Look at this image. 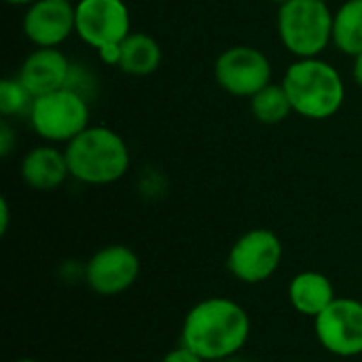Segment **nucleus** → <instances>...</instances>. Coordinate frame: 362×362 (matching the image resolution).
Masks as SVG:
<instances>
[{"label": "nucleus", "mask_w": 362, "mask_h": 362, "mask_svg": "<svg viewBox=\"0 0 362 362\" xmlns=\"http://www.w3.org/2000/svg\"><path fill=\"white\" fill-rule=\"evenodd\" d=\"M248 312L229 297H208L195 303L182 322L180 344L206 362L240 356L250 339Z\"/></svg>", "instance_id": "obj_1"}, {"label": "nucleus", "mask_w": 362, "mask_h": 362, "mask_svg": "<svg viewBox=\"0 0 362 362\" xmlns=\"http://www.w3.org/2000/svg\"><path fill=\"white\" fill-rule=\"evenodd\" d=\"M70 178L87 187H106L119 182L132 165L125 138L106 125H89L66 144Z\"/></svg>", "instance_id": "obj_2"}, {"label": "nucleus", "mask_w": 362, "mask_h": 362, "mask_svg": "<svg viewBox=\"0 0 362 362\" xmlns=\"http://www.w3.org/2000/svg\"><path fill=\"white\" fill-rule=\"evenodd\" d=\"M280 83L288 93L293 112L310 121L335 117L346 102L341 72L322 57L295 59Z\"/></svg>", "instance_id": "obj_3"}, {"label": "nucleus", "mask_w": 362, "mask_h": 362, "mask_svg": "<svg viewBox=\"0 0 362 362\" xmlns=\"http://www.w3.org/2000/svg\"><path fill=\"white\" fill-rule=\"evenodd\" d=\"M333 13L325 0H288L278 6L276 30L282 47L295 57H322L333 45Z\"/></svg>", "instance_id": "obj_4"}, {"label": "nucleus", "mask_w": 362, "mask_h": 362, "mask_svg": "<svg viewBox=\"0 0 362 362\" xmlns=\"http://www.w3.org/2000/svg\"><path fill=\"white\" fill-rule=\"evenodd\" d=\"M28 121L42 142L68 144L91 125L89 100L70 87H62L34 98Z\"/></svg>", "instance_id": "obj_5"}, {"label": "nucleus", "mask_w": 362, "mask_h": 362, "mask_svg": "<svg viewBox=\"0 0 362 362\" xmlns=\"http://www.w3.org/2000/svg\"><path fill=\"white\" fill-rule=\"evenodd\" d=\"M216 85L233 95L250 100L263 87L274 83V66L265 51L252 45H233L218 53L214 59Z\"/></svg>", "instance_id": "obj_6"}, {"label": "nucleus", "mask_w": 362, "mask_h": 362, "mask_svg": "<svg viewBox=\"0 0 362 362\" xmlns=\"http://www.w3.org/2000/svg\"><path fill=\"white\" fill-rule=\"evenodd\" d=\"M284 246L278 233L265 227L248 229L229 248L227 269L244 284L267 282L280 267Z\"/></svg>", "instance_id": "obj_7"}, {"label": "nucleus", "mask_w": 362, "mask_h": 362, "mask_svg": "<svg viewBox=\"0 0 362 362\" xmlns=\"http://www.w3.org/2000/svg\"><path fill=\"white\" fill-rule=\"evenodd\" d=\"M132 32V13L125 0H78L74 4V34L93 51L121 45Z\"/></svg>", "instance_id": "obj_8"}, {"label": "nucleus", "mask_w": 362, "mask_h": 362, "mask_svg": "<svg viewBox=\"0 0 362 362\" xmlns=\"http://www.w3.org/2000/svg\"><path fill=\"white\" fill-rule=\"evenodd\" d=\"M314 333L325 352L337 358H356L362 354V301L337 297L322 314L314 318Z\"/></svg>", "instance_id": "obj_9"}, {"label": "nucleus", "mask_w": 362, "mask_h": 362, "mask_svg": "<svg viewBox=\"0 0 362 362\" xmlns=\"http://www.w3.org/2000/svg\"><path fill=\"white\" fill-rule=\"evenodd\" d=\"M140 276V257L125 244H108L95 250L83 267V280L100 297H117L129 291Z\"/></svg>", "instance_id": "obj_10"}, {"label": "nucleus", "mask_w": 362, "mask_h": 362, "mask_svg": "<svg viewBox=\"0 0 362 362\" xmlns=\"http://www.w3.org/2000/svg\"><path fill=\"white\" fill-rule=\"evenodd\" d=\"M21 30L34 47H59L74 34V4L66 0H36L25 6Z\"/></svg>", "instance_id": "obj_11"}, {"label": "nucleus", "mask_w": 362, "mask_h": 362, "mask_svg": "<svg viewBox=\"0 0 362 362\" xmlns=\"http://www.w3.org/2000/svg\"><path fill=\"white\" fill-rule=\"evenodd\" d=\"M70 70L72 62L59 47H34V51L21 62L17 78L34 98H38L66 87Z\"/></svg>", "instance_id": "obj_12"}, {"label": "nucleus", "mask_w": 362, "mask_h": 362, "mask_svg": "<svg viewBox=\"0 0 362 362\" xmlns=\"http://www.w3.org/2000/svg\"><path fill=\"white\" fill-rule=\"evenodd\" d=\"M19 174L21 180L34 191L47 193L59 189L70 178L66 151L57 148V144L42 142L21 157Z\"/></svg>", "instance_id": "obj_13"}, {"label": "nucleus", "mask_w": 362, "mask_h": 362, "mask_svg": "<svg viewBox=\"0 0 362 362\" xmlns=\"http://www.w3.org/2000/svg\"><path fill=\"white\" fill-rule=\"evenodd\" d=\"M337 299L335 286L322 272H299L288 282V301L295 312L316 318Z\"/></svg>", "instance_id": "obj_14"}, {"label": "nucleus", "mask_w": 362, "mask_h": 362, "mask_svg": "<svg viewBox=\"0 0 362 362\" xmlns=\"http://www.w3.org/2000/svg\"><path fill=\"white\" fill-rule=\"evenodd\" d=\"M163 59L161 45L146 32H132L123 42H121V62L119 70L142 78L151 76L159 70Z\"/></svg>", "instance_id": "obj_15"}, {"label": "nucleus", "mask_w": 362, "mask_h": 362, "mask_svg": "<svg viewBox=\"0 0 362 362\" xmlns=\"http://www.w3.org/2000/svg\"><path fill=\"white\" fill-rule=\"evenodd\" d=\"M333 45L352 59L362 55V0H344L333 13Z\"/></svg>", "instance_id": "obj_16"}, {"label": "nucleus", "mask_w": 362, "mask_h": 362, "mask_svg": "<svg viewBox=\"0 0 362 362\" xmlns=\"http://www.w3.org/2000/svg\"><path fill=\"white\" fill-rule=\"evenodd\" d=\"M248 106L252 117L263 125H280L291 115H295L282 83H269L267 87H263L248 100Z\"/></svg>", "instance_id": "obj_17"}, {"label": "nucleus", "mask_w": 362, "mask_h": 362, "mask_svg": "<svg viewBox=\"0 0 362 362\" xmlns=\"http://www.w3.org/2000/svg\"><path fill=\"white\" fill-rule=\"evenodd\" d=\"M34 104V95L17 76H4L0 81V115L2 119L21 117L30 112Z\"/></svg>", "instance_id": "obj_18"}, {"label": "nucleus", "mask_w": 362, "mask_h": 362, "mask_svg": "<svg viewBox=\"0 0 362 362\" xmlns=\"http://www.w3.org/2000/svg\"><path fill=\"white\" fill-rule=\"evenodd\" d=\"M70 89L78 91L81 95H85L87 100H91L95 87H98V81L93 76V72L83 66V64H72V70H70V78H68V85Z\"/></svg>", "instance_id": "obj_19"}, {"label": "nucleus", "mask_w": 362, "mask_h": 362, "mask_svg": "<svg viewBox=\"0 0 362 362\" xmlns=\"http://www.w3.org/2000/svg\"><path fill=\"white\" fill-rule=\"evenodd\" d=\"M15 146H17V134L11 127L8 119H2L0 121V155L2 157H8Z\"/></svg>", "instance_id": "obj_20"}, {"label": "nucleus", "mask_w": 362, "mask_h": 362, "mask_svg": "<svg viewBox=\"0 0 362 362\" xmlns=\"http://www.w3.org/2000/svg\"><path fill=\"white\" fill-rule=\"evenodd\" d=\"M161 362H206L202 356H197L193 350H189L187 346H178V348H174V350H170Z\"/></svg>", "instance_id": "obj_21"}, {"label": "nucleus", "mask_w": 362, "mask_h": 362, "mask_svg": "<svg viewBox=\"0 0 362 362\" xmlns=\"http://www.w3.org/2000/svg\"><path fill=\"white\" fill-rule=\"evenodd\" d=\"M8 221H11V208L6 197L0 199V235H4L8 231Z\"/></svg>", "instance_id": "obj_22"}, {"label": "nucleus", "mask_w": 362, "mask_h": 362, "mask_svg": "<svg viewBox=\"0 0 362 362\" xmlns=\"http://www.w3.org/2000/svg\"><path fill=\"white\" fill-rule=\"evenodd\" d=\"M352 78H354V83L362 89V55L354 57V64H352Z\"/></svg>", "instance_id": "obj_23"}, {"label": "nucleus", "mask_w": 362, "mask_h": 362, "mask_svg": "<svg viewBox=\"0 0 362 362\" xmlns=\"http://www.w3.org/2000/svg\"><path fill=\"white\" fill-rule=\"evenodd\" d=\"M4 2L11 4V6H23V8H25V6H30L32 2H36V0H4Z\"/></svg>", "instance_id": "obj_24"}, {"label": "nucleus", "mask_w": 362, "mask_h": 362, "mask_svg": "<svg viewBox=\"0 0 362 362\" xmlns=\"http://www.w3.org/2000/svg\"><path fill=\"white\" fill-rule=\"evenodd\" d=\"M218 362H248V361H244V358H240V356H233V358H225V361H218Z\"/></svg>", "instance_id": "obj_25"}, {"label": "nucleus", "mask_w": 362, "mask_h": 362, "mask_svg": "<svg viewBox=\"0 0 362 362\" xmlns=\"http://www.w3.org/2000/svg\"><path fill=\"white\" fill-rule=\"evenodd\" d=\"M13 362H38V361H34V358H17V361H13Z\"/></svg>", "instance_id": "obj_26"}, {"label": "nucleus", "mask_w": 362, "mask_h": 362, "mask_svg": "<svg viewBox=\"0 0 362 362\" xmlns=\"http://www.w3.org/2000/svg\"><path fill=\"white\" fill-rule=\"evenodd\" d=\"M269 2H274V4H278V6H280V4H284V2H288V0H269Z\"/></svg>", "instance_id": "obj_27"}, {"label": "nucleus", "mask_w": 362, "mask_h": 362, "mask_svg": "<svg viewBox=\"0 0 362 362\" xmlns=\"http://www.w3.org/2000/svg\"><path fill=\"white\" fill-rule=\"evenodd\" d=\"M66 2H72V4H76V2H78V0H66Z\"/></svg>", "instance_id": "obj_28"}, {"label": "nucleus", "mask_w": 362, "mask_h": 362, "mask_svg": "<svg viewBox=\"0 0 362 362\" xmlns=\"http://www.w3.org/2000/svg\"><path fill=\"white\" fill-rule=\"evenodd\" d=\"M325 2H329V0H325Z\"/></svg>", "instance_id": "obj_29"}]
</instances>
